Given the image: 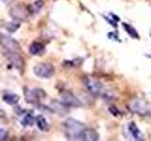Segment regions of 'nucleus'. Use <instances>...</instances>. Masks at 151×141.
<instances>
[{"label": "nucleus", "mask_w": 151, "mask_h": 141, "mask_svg": "<svg viewBox=\"0 0 151 141\" xmlns=\"http://www.w3.org/2000/svg\"><path fill=\"white\" fill-rule=\"evenodd\" d=\"M122 26H123V28L125 29V31L132 38V39H137V40L140 39L138 32H137V30L132 26L129 25V24H126V23H123Z\"/></svg>", "instance_id": "16"}, {"label": "nucleus", "mask_w": 151, "mask_h": 141, "mask_svg": "<svg viewBox=\"0 0 151 141\" xmlns=\"http://www.w3.org/2000/svg\"><path fill=\"white\" fill-rule=\"evenodd\" d=\"M109 111H110L112 115H114V116H118V115H120L121 113H120V111L117 109V108L115 107V106H111V107H110L109 108Z\"/></svg>", "instance_id": "21"}, {"label": "nucleus", "mask_w": 151, "mask_h": 141, "mask_svg": "<svg viewBox=\"0 0 151 141\" xmlns=\"http://www.w3.org/2000/svg\"><path fill=\"white\" fill-rule=\"evenodd\" d=\"M146 56H147V58H151V56H149V55H146Z\"/></svg>", "instance_id": "25"}, {"label": "nucleus", "mask_w": 151, "mask_h": 141, "mask_svg": "<svg viewBox=\"0 0 151 141\" xmlns=\"http://www.w3.org/2000/svg\"><path fill=\"white\" fill-rule=\"evenodd\" d=\"M102 16H103V18L105 19V20L110 24V25L111 26H114V27H117V25H116V22L115 21H111V19H109V17L108 16H106V15H104V14H102Z\"/></svg>", "instance_id": "22"}, {"label": "nucleus", "mask_w": 151, "mask_h": 141, "mask_svg": "<svg viewBox=\"0 0 151 141\" xmlns=\"http://www.w3.org/2000/svg\"><path fill=\"white\" fill-rule=\"evenodd\" d=\"M34 122H35V120H34V118H33L32 114L31 113H28V114L24 116L21 123L23 126H32L34 124Z\"/></svg>", "instance_id": "18"}, {"label": "nucleus", "mask_w": 151, "mask_h": 141, "mask_svg": "<svg viewBox=\"0 0 151 141\" xmlns=\"http://www.w3.org/2000/svg\"><path fill=\"white\" fill-rule=\"evenodd\" d=\"M102 97L103 99H105V101H112L116 99L115 94L111 91H104L102 94Z\"/></svg>", "instance_id": "20"}, {"label": "nucleus", "mask_w": 151, "mask_h": 141, "mask_svg": "<svg viewBox=\"0 0 151 141\" xmlns=\"http://www.w3.org/2000/svg\"><path fill=\"white\" fill-rule=\"evenodd\" d=\"M110 15L111 16V18H112V20H114V21H115L116 23L120 21V19H119V18H118V16H116V15H115V14H113V13H111H111H110Z\"/></svg>", "instance_id": "24"}, {"label": "nucleus", "mask_w": 151, "mask_h": 141, "mask_svg": "<svg viewBox=\"0 0 151 141\" xmlns=\"http://www.w3.org/2000/svg\"><path fill=\"white\" fill-rule=\"evenodd\" d=\"M64 128L67 139L79 140L80 135L86 128V126L79 120H75L73 118H69L64 122Z\"/></svg>", "instance_id": "1"}, {"label": "nucleus", "mask_w": 151, "mask_h": 141, "mask_svg": "<svg viewBox=\"0 0 151 141\" xmlns=\"http://www.w3.org/2000/svg\"><path fill=\"white\" fill-rule=\"evenodd\" d=\"M6 28V30L9 33H14L15 31H17V29L19 27H20V23L16 20H13L12 22H9L7 23L6 25L4 26Z\"/></svg>", "instance_id": "17"}, {"label": "nucleus", "mask_w": 151, "mask_h": 141, "mask_svg": "<svg viewBox=\"0 0 151 141\" xmlns=\"http://www.w3.org/2000/svg\"><path fill=\"white\" fill-rule=\"evenodd\" d=\"M44 6V2L42 1V0H37V1H35L34 3H33L31 5V7H30V12L32 13H36L38 12L41 9V8Z\"/></svg>", "instance_id": "19"}, {"label": "nucleus", "mask_w": 151, "mask_h": 141, "mask_svg": "<svg viewBox=\"0 0 151 141\" xmlns=\"http://www.w3.org/2000/svg\"><path fill=\"white\" fill-rule=\"evenodd\" d=\"M6 139V131L3 128L0 129V140H5Z\"/></svg>", "instance_id": "23"}, {"label": "nucleus", "mask_w": 151, "mask_h": 141, "mask_svg": "<svg viewBox=\"0 0 151 141\" xmlns=\"http://www.w3.org/2000/svg\"><path fill=\"white\" fill-rule=\"evenodd\" d=\"M60 101L69 107H79L82 105V103L80 102L78 98H77L73 93L69 91H64L60 93Z\"/></svg>", "instance_id": "8"}, {"label": "nucleus", "mask_w": 151, "mask_h": 141, "mask_svg": "<svg viewBox=\"0 0 151 141\" xmlns=\"http://www.w3.org/2000/svg\"><path fill=\"white\" fill-rule=\"evenodd\" d=\"M3 101L8 105H16L19 102V96L14 93H5L3 95Z\"/></svg>", "instance_id": "15"}, {"label": "nucleus", "mask_w": 151, "mask_h": 141, "mask_svg": "<svg viewBox=\"0 0 151 141\" xmlns=\"http://www.w3.org/2000/svg\"><path fill=\"white\" fill-rule=\"evenodd\" d=\"M6 58L9 64H12L18 70H22L24 67V59L15 52H7Z\"/></svg>", "instance_id": "9"}, {"label": "nucleus", "mask_w": 151, "mask_h": 141, "mask_svg": "<svg viewBox=\"0 0 151 141\" xmlns=\"http://www.w3.org/2000/svg\"><path fill=\"white\" fill-rule=\"evenodd\" d=\"M33 73L40 78H50L55 73V68L50 63L41 62L33 67Z\"/></svg>", "instance_id": "3"}, {"label": "nucleus", "mask_w": 151, "mask_h": 141, "mask_svg": "<svg viewBox=\"0 0 151 141\" xmlns=\"http://www.w3.org/2000/svg\"><path fill=\"white\" fill-rule=\"evenodd\" d=\"M46 94L40 88H28L25 92L26 101L29 103H39L42 98L45 97Z\"/></svg>", "instance_id": "6"}, {"label": "nucleus", "mask_w": 151, "mask_h": 141, "mask_svg": "<svg viewBox=\"0 0 151 141\" xmlns=\"http://www.w3.org/2000/svg\"><path fill=\"white\" fill-rule=\"evenodd\" d=\"M127 107L132 113H135L140 116L148 115L151 111L149 103L143 99H133L129 103Z\"/></svg>", "instance_id": "2"}, {"label": "nucleus", "mask_w": 151, "mask_h": 141, "mask_svg": "<svg viewBox=\"0 0 151 141\" xmlns=\"http://www.w3.org/2000/svg\"><path fill=\"white\" fill-rule=\"evenodd\" d=\"M35 122H36L37 127L41 131H48L49 129L48 122H47L46 119L42 115H38L35 118Z\"/></svg>", "instance_id": "14"}, {"label": "nucleus", "mask_w": 151, "mask_h": 141, "mask_svg": "<svg viewBox=\"0 0 151 141\" xmlns=\"http://www.w3.org/2000/svg\"><path fill=\"white\" fill-rule=\"evenodd\" d=\"M98 139H99V135L96 133V131L93 129H89L87 127L82 132L79 138V140H84V141H96Z\"/></svg>", "instance_id": "11"}, {"label": "nucleus", "mask_w": 151, "mask_h": 141, "mask_svg": "<svg viewBox=\"0 0 151 141\" xmlns=\"http://www.w3.org/2000/svg\"><path fill=\"white\" fill-rule=\"evenodd\" d=\"M1 44L7 52H15V53H17L20 50V44L16 40L4 34L1 35Z\"/></svg>", "instance_id": "7"}, {"label": "nucleus", "mask_w": 151, "mask_h": 141, "mask_svg": "<svg viewBox=\"0 0 151 141\" xmlns=\"http://www.w3.org/2000/svg\"><path fill=\"white\" fill-rule=\"evenodd\" d=\"M50 108L55 113L59 114L60 116H64L69 113V106L66 105L61 101H53L50 103Z\"/></svg>", "instance_id": "10"}, {"label": "nucleus", "mask_w": 151, "mask_h": 141, "mask_svg": "<svg viewBox=\"0 0 151 141\" xmlns=\"http://www.w3.org/2000/svg\"><path fill=\"white\" fill-rule=\"evenodd\" d=\"M9 15L16 21H26L30 15V11L23 6V5H16L9 9Z\"/></svg>", "instance_id": "5"}, {"label": "nucleus", "mask_w": 151, "mask_h": 141, "mask_svg": "<svg viewBox=\"0 0 151 141\" xmlns=\"http://www.w3.org/2000/svg\"><path fill=\"white\" fill-rule=\"evenodd\" d=\"M127 130H129L130 135L133 137L134 140H143V135H142L141 131L139 130L138 126L136 125L135 122H130V123L127 125Z\"/></svg>", "instance_id": "12"}, {"label": "nucleus", "mask_w": 151, "mask_h": 141, "mask_svg": "<svg viewBox=\"0 0 151 141\" xmlns=\"http://www.w3.org/2000/svg\"><path fill=\"white\" fill-rule=\"evenodd\" d=\"M28 51H29L30 55H32V56H38V55H41L42 52L45 51V46H44V44H42L41 42L34 41V42H32V43L29 45Z\"/></svg>", "instance_id": "13"}, {"label": "nucleus", "mask_w": 151, "mask_h": 141, "mask_svg": "<svg viewBox=\"0 0 151 141\" xmlns=\"http://www.w3.org/2000/svg\"><path fill=\"white\" fill-rule=\"evenodd\" d=\"M84 85L86 88L88 89V91L94 96H102V94L104 92V88L101 82H99L98 80L96 78L91 77V76H87L85 77L84 80Z\"/></svg>", "instance_id": "4"}]
</instances>
